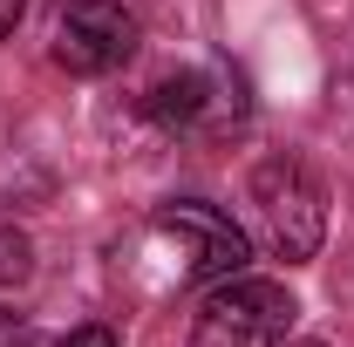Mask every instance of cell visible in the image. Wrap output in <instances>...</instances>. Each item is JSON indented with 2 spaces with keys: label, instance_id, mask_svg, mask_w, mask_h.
<instances>
[{
  "label": "cell",
  "instance_id": "3",
  "mask_svg": "<svg viewBox=\"0 0 354 347\" xmlns=\"http://www.w3.org/2000/svg\"><path fill=\"white\" fill-rule=\"evenodd\" d=\"M293 293L279 279H218V293L198 306L191 347H286L293 334Z\"/></svg>",
  "mask_w": 354,
  "mask_h": 347
},
{
  "label": "cell",
  "instance_id": "1",
  "mask_svg": "<svg viewBox=\"0 0 354 347\" xmlns=\"http://www.w3.org/2000/svg\"><path fill=\"white\" fill-rule=\"evenodd\" d=\"M150 245H164V286H212V279H239L252 245L245 232L218 212V205H198V198H177V205H157L150 225H143Z\"/></svg>",
  "mask_w": 354,
  "mask_h": 347
},
{
  "label": "cell",
  "instance_id": "2",
  "mask_svg": "<svg viewBox=\"0 0 354 347\" xmlns=\"http://www.w3.org/2000/svg\"><path fill=\"white\" fill-rule=\"evenodd\" d=\"M252 212H259L266 245L286 265H300L320 252V232H327V191L300 157H259L252 164Z\"/></svg>",
  "mask_w": 354,
  "mask_h": 347
},
{
  "label": "cell",
  "instance_id": "8",
  "mask_svg": "<svg viewBox=\"0 0 354 347\" xmlns=\"http://www.w3.org/2000/svg\"><path fill=\"white\" fill-rule=\"evenodd\" d=\"M55 347H116V334L109 327H75V334H62Z\"/></svg>",
  "mask_w": 354,
  "mask_h": 347
},
{
  "label": "cell",
  "instance_id": "6",
  "mask_svg": "<svg viewBox=\"0 0 354 347\" xmlns=\"http://www.w3.org/2000/svg\"><path fill=\"white\" fill-rule=\"evenodd\" d=\"M35 272V245H28V232L14 225V218H0V286H21Z\"/></svg>",
  "mask_w": 354,
  "mask_h": 347
},
{
  "label": "cell",
  "instance_id": "9",
  "mask_svg": "<svg viewBox=\"0 0 354 347\" xmlns=\"http://www.w3.org/2000/svg\"><path fill=\"white\" fill-rule=\"evenodd\" d=\"M21 14H28V0H0V41L14 35V21H21Z\"/></svg>",
  "mask_w": 354,
  "mask_h": 347
},
{
  "label": "cell",
  "instance_id": "7",
  "mask_svg": "<svg viewBox=\"0 0 354 347\" xmlns=\"http://www.w3.org/2000/svg\"><path fill=\"white\" fill-rule=\"evenodd\" d=\"M0 347H35V327L21 313H7V306H0Z\"/></svg>",
  "mask_w": 354,
  "mask_h": 347
},
{
  "label": "cell",
  "instance_id": "4",
  "mask_svg": "<svg viewBox=\"0 0 354 347\" xmlns=\"http://www.w3.org/2000/svg\"><path fill=\"white\" fill-rule=\"evenodd\" d=\"M48 55L68 75H109L136 55V14H123V0H55Z\"/></svg>",
  "mask_w": 354,
  "mask_h": 347
},
{
  "label": "cell",
  "instance_id": "10",
  "mask_svg": "<svg viewBox=\"0 0 354 347\" xmlns=\"http://www.w3.org/2000/svg\"><path fill=\"white\" fill-rule=\"evenodd\" d=\"M286 347H320V341H286Z\"/></svg>",
  "mask_w": 354,
  "mask_h": 347
},
{
  "label": "cell",
  "instance_id": "5",
  "mask_svg": "<svg viewBox=\"0 0 354 347\" xmlns=\"http://www.w3.org/2000/svg\"><path fill=\"white\" fill-rule=\"evenodd\" d=\"M150 116L184 136H225L245 116V88L225 68H184V75H164L150 88Z\"/></svg>",
  "mask_w": 354,
  "mask_h": 347
}]
</instances>
